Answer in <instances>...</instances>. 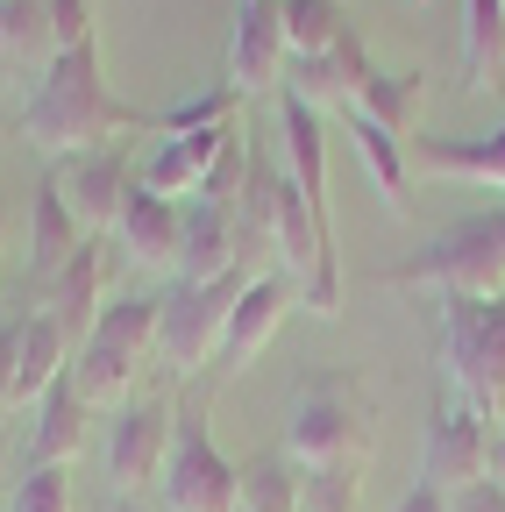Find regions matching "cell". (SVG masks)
I'll list each match as a JSON object with an SVG mask.
<instances>
[{
    "instance_id": "cell-26",
    "label": "cell",
    "mask_w": 505,
    "mask_h": 512,
    "mask_svg": "<svg viewBox=\"0 0 505 512\" xmlns=\"http://www.w3.org/2000/svg\"><path fill=\"white\" fill-rule=\"evenodd\" d=\"M242 512H299V463L285 448L242 463Z\"/></svg>"
},
{
    "instance_id": "cell-38",
    "label": "cell",
    "mask_w": 505,
    "mask_h": 512,
    "mask_svg": "<svg viewBox=\"0 0 505 512\" xmlns=\"http://www.w3.org/2000/svg\"><path fill=\"white\" fill-rule=\"evenodd\" d=\"M491 228H498V242H505V200H498V207H491Z\"/></svg>"
},
{
    "instance_id": "cell-27",
    "label": "cell",
    "mask_w": 505,
    "mask_h": 512,
    "mask_svg": "<svg viewBox=\"0 0 505 512\" xmlns=\"http://www.w3.org/2000/svg\"><path fill=\"white\" fill-rule=\"evenodd\" d=\"M356 498H363V463L299 470V512H356Z\"/></svg>"
},
{
    "instance_id": "cell-37",
    "label": "cell",
    "mask_w": 505,
    "mask_h": 512,
    "mask_svg": "<svg viewBox=\"0 0 505 512\" xmlns=\"http://www.w3.org/2000/svg\"><path fill=\"white\" fill-rule=\"evenodd\" d=\"M114 512H150V505L143 498H114Z\"/></svg>"
},
{
    "instance_id": "cell-4",
    "label": "cell",
    "mask_w": 505,
    "mask_h": 512,
    "mask_svg": "<svg viewBox=\"0 0 505 512\" xmlns=\"http://www.w3.org/2000/svg\"><path fill=\"white\" fill-rule=\"evenodd\" d=\"M157 356V292H121L100 306L93 335L72 356V384L86 392V406H129L136 370Z\"/></svg>"
},
{
    "instance_id": "cell-7",
    "label": "cell",
    "mask_w": 505,
    "mask_h": 512,
    "mask_svg": "<svg viewBox=\"0 0 505 512\" xmlns=\"http://www.w3.org/2000/svg\"><path fill=\"white\" fill-rule=\"evenodd\" d=\"M242 285H249L242 271L235 278H214V285L171 278V292H157V363L178 370V377H193L200 363H214L221 356V328H228Z\"/></svg>"
},
{
    "instance_id": "cell-34",
    "label": "cell",
    "mask_w": 505,
    "mask_h": 512,
    "mask_svg": "<svg viewBox=\"0 0 505 512\" xmlns=\"http://www.w3.org/2000/svg\"><path fill=\"white\" fill-rule=\"evenodd\" d=\"M392 512H449V491H434V484H413Z\"/></svg>"
},
{
    "instance_id": "cell-1",
    "label": "cell",
    "mask_w": 505,
    "mask_h": 512,
    "mask_svg": "<svg viewBox=\"0 0 505 512\" xmlns=\"http://www.w3.org/2000/svg\"><path fill=\"white\" fill-rule=\"evenodd\" d=\"M129 128H157V114L129 107L107 72H100V43H79V50H57L50 72L36 79L29 107H22V143L43 150L50 164L65 157H86L100 143H121Z\"/></svg>"
},
{
    "instance_id": "cell-21",
    "label": "cell",
    "mask_w": 505,
    "mask_h": 512,
    "mask_svg": "<svg viewBox=\"0 0 505 512\" xmlns=\"http://www.w3.org/2000/svg\"><path fill=\"white\" fill-rule=\"evenodd\" d=\"M463 93H505V0H463Z\"/></svg>"
},
{
    "instance_id": "cell-20",
    "label": "cell",
    "mask_w": 505,
    "mask_h": 512,
    "mask_svg": "<svg viewBox=\"0 0 505 512\" xmlns=\"http://www.w3.org/2000/svg\"><path fill=\"white\" fill-rule=\"evenodd\" d=\"M242 271V249H235V214L214 200H185V249H178V278L185 285H214Z\"/></svg>"
},
{
    "instance_id": "cell-40",
    "label": "cell",
    "mask_w": 505,
    "mask_h": 512,
    "mask_svg": "<svg viewBox=\"0 0 505 512\" xmlns=\"http://www.w3.org/2000/svg\"><path fill=\"white\" fill-rule=\"evenodd\" d=\"M0 470H8V448H0Z\"/></svg>"
},
{
    "instance_id": "cell-23",
    "label": "cell",
    "mask_w": 505,
    "mask_h": 512,
    "mask_svg": "<svg viewBox=\"0 0 505 512\" xmlns=\"http://www.w3.org/2000/svg\"><path fill=\"white\" fill-rule=\"evenodd\" d=\"M349 107H363L377 128H392L399 143H413L420 107H427V72H420V64H406V72H377L363 86V100H349Z\"/></svg>"
},
{
    "instance_id": "cell-10",
    "label": "cell",
    "mask_w": 505,
    "mask_h": 512,
    "mask_svg": "<svg viewBox=\"0 0 505 512\" xmlns=\"http://www.w3.org/2000/svg\"><path fill=\"white\" fill-rule=\"evenodd\" d=\"M285 64H292V43H285L278 0H242V8H235V36H228V86L242 100L285 93Z\"/></svg>"
},
{
    "instance_id": "cell-18",
    "label": "cell",
    "mask_w": 505,
    "mask_h": 512,
    "mask_svg": "<svg viewBox=\"0 0 505 512\" xmlns=\"http://www.w3.org/2000/svg\"><path fill=\"white\" fill-rule=\"evenodd\" d=\"M79 242H86V228H79V214L65 207V185H57V164H50L43 185H36V200H29V285L43 292V285L79 256Z\"/></svg>"
},
{
    "instance_id": "cell-24",
    "label": "cell",
    "mask_w": 505,
    "mask_h": 512,
    "mask_svg": "<svg viewBox=\"0 0 505 512\" xmlns=\"http://www.w3.org/2000/svg\"><path fill=\"white\" fill-rule=\"evenodd\" d=\"M0 43H8V72H50L57 36H50V0H0Z\"/></svg>"
},
{
    "instance_id": "cell-15",
    "label": "cell",
    "mask_w": 505,
    "mask_h": 512,
    "mask_svg": "<svg viewBox=\"0 0 505 512\" xmlns=\"http://www.w3.org/2000/svg\"><path fill=\"white\" fill-rule=\"evenodd\" d=\"M242 136L235 121H221V128H178V136H164L157 150H150V164L136 171L150 192H164V200H185V192H200L207 185V171L228 157V143Z\"/></svg>"
},
{
    "instance_id": "cell-30",
    "label": "cell",
    "mask_w": 505,
    "mask_h": 512,
    "mask_svg": "<svg viewBox=\"0 0 505 512\" xmlns=\"http://www.w3.org/2000/svg\"><path fill=\"white\" fill-rule=\"evenodd\" d=\"M335 79H342V100H363V86L377 79V57L363 50V36H356V29L335 43Z\"/></svg>"
},
{
    "instance_id": "cell-16",
    "label": "cell",
    "mask_w": 505,
    "mask_h": 512,
    "mask_svg": "<svg viewBox=\"0 0 505 512\" xmlns=\"http://www.w3.org/2000/svg\"><path fill=\"white\" fill-rule=\"evenodd\" d=\"M285 313H292V278H285V271L249 278L242 299H235V313H228V328H221V356H214V370H221V377L249 370V356H257V349L278 335V320H285Z\"/></svg>"
},
{
    "instance_id": "cell-28",
    "label": "cell",
    "mask_w": 505,
    "mask_h": 512,
    "mask_svg": "<svg viewBox=\"0 0 505 512\" xmlns=\"http://www.w3.org/2000/svg\"><path fill=\"white\" fill-rule=\"evenodd\" d=\"M285 93H299L306 107H321V114L328 107H349L342 100V79H335V57H292L285 64Z\"/></svg>"
},
{
    "instance_id": "cell-22",
    "label": "cell",
    "mask_w": 505,
    "mask_h": 512,
    "mask_svg": "<svg viewBox=\"0 0 505 512\" xmlns=\"http://www.w3.org/2000/svg\"><path fill=\"white\" fill-rule=\"evenodd\" d=\"M72 370V342H65V328L43 313V306H29L22 313V363H15V406H36L57 377Z\"/></svg>"
},
{
    "instance_id": "cell-35",
    "label": "cell",
    "mask_w": 505,
    "mask_h": 512,
    "mask_svg": "<svg viewBox=\"0 0 505 512\" xmlns=\"http://www.w3.org/2000/svg\"><path fill=\"white\" fill-rule=\"evenodd\" d=\"M491 484L505 491V427H498V441H491Z\"/></svg>"
},
{
    "instance_id": "cell-36",
    "label": "cell",
    "mask_w": 505,
    "mask_h": 512,
    "mask_svg": "<svg viewBox=\"0 0 505 512\" xmlns=\"http://www.w3.org/2000/svg\"><path fill=\"white\" fill-rule=\"evenodd\" d=\"M8 228H15V214H8V200H0V249H8Z\"/></svg>"
},
{
    "instance_id": "cell-2",
    "label": "cell",
    "mask_w": 505,
    "mask_h": 512,
    "mask_svg": "<svg viewBox=\"0 0 505 512\" xmlns=\"http://www.w3.org/2000/svg\"><path fill=\"white\" fill-rule=\"evenodd\" d=\"M285 456L313 463H370V392L349 370H313L292 384L285 406Z\"/></svg>"
},
{
    "instance_id": "cell-32",
    "label": "cell",
    "mask_w": 505,
    "mask_h": 512,
    "mask_svg": "<svg viewBox=\"0 0 505 512\" xmlns=\"http://www.w3.org/2000/svg\"><path fill=\"white\" fill-rule=\"evenodd\" d=\"M15 363H22V313L0 320V406H15Z\"/></svg>"
},
{
    "instance_id": "cell-11",
    "label": "cell",
    "mask_w": 505,
    "mask_h": 512,
    "mask_svg": "<svg viewBox=\"0 0 505 512\" xmlns=\"http://www.w3.org/2000/svg\"><path fill=\"white\" fill-rule=\"evenodd\" d=\"M57 185H65V207L79 214L86 235H107L121 200H129V185H136V164H129V143H100L86 157H65L57 164Z\"/></svg>"
},
{
    "instance_id": "cell-3",
    "label": "cell",
    "mask_w": 505,
    "mask_h": 512,
    "mask_svg": "<svg viewBox=\"0 0 505 512\" xmlns=\"http://www.w3.org/2000/svg\"><path fill=\"white\" fill-rule=\"evenodd\" d=\"M377 285H427L441 299H505V242L491 228V214H463L449 221L434 242H420L413 256H399V264L377 271Z\"/></svg>"
},
{
    "instance_id": "cell-12",
    "label": "cell",
    "mask_w": 505,
    "mask_h": 512,
    "mask_svg": "<svg viewBox=\"0 0 505 512\" xmlns=\"http://www.w3.org/2000/svg\"><path fill=\"white\" fill-rule=\"evenodd\" d=\"M114 242L136 271H178V249H185V200H164L143 178L129 185V200L114 214Z\"/></svg>"
},
{
    "instance_id": "cell-17",
    "label": "cell",
    "mask_w": 505,
    "mask_h": 512,
    "mask_svg": "<svg viewBox=\"0 0 505 512\" xmlns=\"http://www.w3.org/2000/svg\"><path fill=\"white\" fill-rule=\"evenodd\" d=\"M86 427H93V406L86 392L72 384V370L50 384V392L36 399V427H29V463L22 470H72L79 448H86Z\"/></svg>"
},
{
    "instance_id": "cell-31",
    "label": "cell",
    "mask_w": 505,
    "mask_h": 512,
    "mask_svg": "<svg viewBox=\"0 0 505 512\" xmlns=\"http://www.w3.org/2000/svg\"><path fill=\"white\" fill-rule=\"evenodd\" d=\"M50 36H57V50L93 43V0H50Z\"/></svg>"
},
{
    "instance_id": "cell-14",
    "label": "cell",
    "mask_w": 505,
    "mask_h": 512,
    "mask_svg": "<svg viewBox=\"0 0 505 512\" xmlns=\"http://www.w3.org/2000/svg\"><path fill=\"white\" fill-rule=\"evenodd\" d=\"M406 164L420 178H456V185H491L505 192V121L484 136H413Z\"/></svg>"
},
{
    "instance_id": "cell-8",
    "label": "cell",
    "mask_w": 505,
    "mask_h": 512,
    "mask_svg": "<svg viewBox=\"0 0 505 512\" xmlns=\"http://www.w3.org/2000/svg\"><path fill=\"white\" fill-rule=\"evenodd\" d=\"M491 441H498V427H491V413H477L470 399H449L434 420H427V448H420V484H434V491H470V484H484L491 477Z\"/></svg>"
},
{
    "instance_id": "cell-9",
    "label": "cell",
    "mask_w": 505,
    "mask_h": 512,
    "mask_svg": "<svg viewBox=\"0 0 505 512\" xmlns=\"http://www.w3.org/2000/svg\"><path fill=\"white\" fill-rule=\"evenodd\" d=\"M171 420H178L171 399H129V406H114V427H107V484H114L121 498H136L143 484L164 477Z\"/></svg>"
},
{
    "instance_id": "cell-6",
    "label": "cell",
    "mask_w": 505,
    "mask_h": 512,
    "mask_svg": "<svg viewBox=\"0 0 505 512\" xmlns=\"http://www.w3.org/2000/svg\"><path fill=\"white\" fill-rule=\"evenodd\" d=\"M441 363L477 413H505V299H441Z\"/></svg>"
},
{
    "instance_id": "cell-39",
    "label": "cell",
    "mask_w": 505,
    "mask_h": 512,
    "mask_svg": "<svg viewBox=\"0 0 505 512\" xmlns=\"http://www.w3.org/2000/svg\"><path fill=\"white\" fill-rule=\"evenodd\" d=\"M0 79H15V72H8V43H0Z\"/></svg>"
},
{
    "instance_id": "cell-33",
    "label": "cell",
    "mask_w": 505,
    "mask_h": 512,
    "mask_svg": "<svg viewBox=\"0 0 505 512\" xmlns=\"http://www.w3.org/2000/svg\"><path fill=\"white\" fill-rule=\"evenodd\" d=\"M449 512H505V491L484 477V484H470V491H456L449 498Z\"/></svg>"
},
{
    "instance_id": "cell-19",
    "label": "cell",
    "mask_w": 505,
    "mask_h": 512,
    "mask_svg": "<svg viewBox=\"0 0 505 512\" xmlns=\"http://www.w3.org/2000/svg\"><path fill=\"white\" fill-rule=\"evenodd\" d=\"M342 121H349V150H356L370 192L385 200L392 221H406V214H413V164H406V143L392 136V128H377L363 107H342Z\"/></svg>"
},
{
    "instance_id": "cell-13",
    "label": "cell",
    "mask_w": 505,
    "mask_h": 512,
    "mask_svg": "<svg viewBox=\"0 0 505 512\" xmlns=\"http://www.w3.org/2000/svg\"><path fill=\"white\" fill-rule=\"evenodd\" d=\"M36 306L57 320V328H65V342H72V356H79V342L93 335V320H100V306H107V242L86 235L72 264L36 292Z\"/></svg>"
},
{
    "instance_id": "cell-25",
    "label": "cell",
    "mask_w": 505,
    "mask_h": 512,
    "mask_svg": "<svg viewBox=\"0 0 505 512\" xmlns=\"http://www.w3.org/2000/svg\"><path fill=\"white\" fill-rule=\"evenodd\" d=\"M278 15H285V43H292V57H335V43L349 36L342 0H278Z\"/></svg>"
},
{
    "instance_id": "cell-29",
    "label": "cell",
    "mask_w": 505,
    "mask_h": 512,
    "mask_svg": "<svg viewBox=\"0 0 505 512\" xmlns=\"http://www.w3.org/2000/svg\"><path fill=\"white\" fill-rule=\"evenodd\" d=\"M8 512H72V470H22Z\"/></svg>"
},
{
    "instance_id": "cell-5",
    "label": "cell",
    "mask_w": 505,
    "mask_h": 512,
    "mask_svg": "<svg viewBox=\"0 0 505 512\" xmlns=\"http://www.w3.org/2000/svg\"><path fill=\"white\" fill-rule=\"evenodd\" d=\"M157 491L171 512H242V463L221 456L214 420L200 399H185L171 420V456H164Z\"/></svg>"
}]
</instances>
